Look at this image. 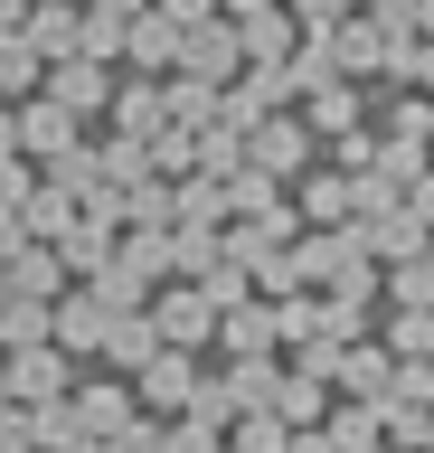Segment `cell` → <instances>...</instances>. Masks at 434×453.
Wrapping results in <instances>:
<instances>
[{
	"instance_id": "6da1fadb",
	"label": "cell",
	"mask_w": 434,
	"mask_h": 453,
	"mask_svg": "<svg viewBox=\"0 0 434 453\" xmlns=\"http://www.w3.org/2000/svg\"><path fill=\"white\" fill-rule=\"evenodd\" d=\"M179 76H208V85L246 76V48H236V19H227V10H208V19L179 28Z\"/></svg>"
},
{
	"instance_id": "7a4b0ae2",
	"label": "cell",
	"mask_w": 434,
	"mask_h": 453,
	"mask_svg": "<svg viewBox=\"0 0 434 453\" xmlns=\"http://www.w3.org/2000/svg\"><path fill=\"white\" fill-rule=\"evenodd\" d=\"M312 151H321L312 123H293V113H255V123H246V161L274 170V180H302V161H312Z\"/></svg>"
},
{
	"instance_id": "3957f363",
	"label": "cell",
	"mask_w": 434,
	"mask_h": 453,
	"mask_svg": "<svg viewBox=\"0 0 434 453\" xmlns=\"http://www.w3.org/2000/svg\"><path fill=\"white\" fill-rule=\"evenodd\" d=\"M151 331L171 340V349H208L217 340V303H208L199 283H161L151 293Z\"/></svg>"
},
{
	"instance_id": "277c9868",
	"label": "cell",
	"mask_w": 434,
	"mask_h": 453,
	"mask_svg": "<svg viewBox=\"0 0 434 453\" xmlns=\"http://www.w3.org/2000/svg\"><path fill=\"white\" fill-rule=\"evenodd\" d=\"M189 388H199V359H189V349H171V340L133 368V406H151V416H179V406H189Z\"/></svg>"
},
{
	"instance_id": "5b68a950",
	"label": "cell",
	"mask_w": 434,
	"mask_h": 453,
	"mask_svg": "<svg viewBox=\"0 0 434 453\" xmlns=\"http://www.w3.org/2000/svg\"><path fill=\"white\" fill-rule=\"evenodd\" d=\"M0 368H10V396H19V406H48V396L76 388V359H66L57 340H38V349H0Z\"/></svg>"
},
{
	"instance_id": "8992f818",
	"label": "cell",
	"mask_w": 434,
	"mask_h": 453,
	"mask_svg": "<svg viewBox=\"0 0 434 453\" xmlns=\"http://www.w3.org/2000/svg\"><path fill=\"white\" fill-rule=\"evenodd\" d=\"M38 85H48V95L76 113V123L114 104V76H104V57H86V48H76V57H48V76H38Z\"/></svg>"
},
{
	"instance_id": "52a82bcc",
	"label": "cell",
	"mask_w": 434,
	"mask_h": 453,
	"mask_svg": "<svg viewBox=\"0 0 434 453\" xmlns=\"http://www.w3.org/2000/svg\"><path fill=\"white\" fill-rule=\"evenodd\" d=\"M104 321H114V311L95 303V283H66L57 303H48V340H57L66 359H86V349H104Z\"/></svg>"
},
{
	"instance_id": "ba28073f",
	"label": "cell",
	"mask_w": 434,
	"mask_h": 453,
	"mask_svg": "<svg viewBox=\"0 0 434 453\" xmlns=\"http://www.w3.org/2000/svg\"><path fill=\"white\" fill-rule=\"evenodd\" d=\"M123 57H133L142 76H171L179 66V19L171 10H133V19H123Z\"/></svg>"
},
{
	"instance_id": "9c48e42d",
	"label": "cell",
	"mask_w": 434,
	"mask_h": 453,
	"mask_svg": "<svg viewBox=\"0 0 434 453\" xmlns=\"http://www.w3.org/2000/svg\"><path fill=\"white\" fill-rule=\"evenodd\" d=\"M66 416L104 444V434H114V425H133L142 406H133V388H123V378H86V388H66Z\"/></svg>"
},
{
	"instance_id": "30bf717a",
	"label": "cell",
	"mask_w": 434,
	"mask_h": 453,
	"mask_svg": "<svg viewBox=\"0 0 434 453\" xmlns=\"http://www.w3.org/2000/svg\"><path fill=\"white\" fill-rule=\"evenodd\" d=\"M0 274H10V293H29V303H57V293H66V265H57V246H48V236L10 246V255H0Z\"/></svg>"
},
{
	"instance_id": "8fae6325",
	"label": "cell",
	"mask_w": 434,
	"mask_h": 453,
	"mask_svg": "<svg viewBox=\"0 0 434 453\" xmlns=\"http://www.w3.org/2000/svg\"><path fill=\"white\" fill-rule=\"evenodd\" d=\"M76 142H86V133H76V113H66V104H57V95H38V104H29V113H19V151H29V161H38V170L57 161V151H76Z\"/></svg>"
},
{
	"instance_id": "7c38bea8",
	"label": "cell",
	"mask_w": 434,
	"mask_h": 453,
	"mask_svg": "<svg viewBox=\"0 0 434 453\" xmlns=\"http://www.w3.org/2000/svg\"><path fill=\"white\" fill-rule=\"evenodd\" d=\"M321 38H331V66H340V76H377V57H387V38H377V19H331L321 28Z\"/></svg>"
},
{
	"instance_id": "4fadbf2b",
	"label": "cell",
	"mask_w": 434,
	"mask_h": 453,
	"mask_svg": "<svg viewBox=\"0 0 434 453\" xmlns=\"http://www.w3.org/2000/svg\"><path fill=\"white\" fill-rule=\"evenodd\" d=\"M236 48H246V66H284V57H293V19L264 0V10H246V19H236Z\"/></svg>"
},
{
	"instance_id": "5bb4252c",
	"label": "cell",
	"mask_w": 434,
	"mask_h": 453,
	"mask_svg": "<svg viewBox=\"0 0 434 453\" xmlns=\"http://www.w3.org/2000/svg\"><path fill=\"white\" fill-rule=\"evenodd\" d=\"M217 340H227L236 359H255V349H284V331H274V303H227V311H217Z\"/></svg>"
},
{
	"instance_id": "9a60e30c",
	"label": "cell",
	"mask_w": 434,
	"mask_h": 453,
	"mask_svg": "<svg viewBox=\"0 0 434 453\" xmlns=\"http://www.w3.org/2000/svg\"><path fill=\"white\" fill-rule=\"evenodd\" d=\"M331 388H340V396H369V406H377V396L397 388V359H387V349H369V340H349V349H340V378H331Z\"/></svg>"
},
{
	"instance_id": "2e32d148",
	"label": "cell",
	"mask_w": 434,
	"mask_h": 453,
	"mask_svg": "<svg viewBox=\"0 0 434 453\" xmlns=\"http://www.w3.org/2000/svg\"><path fill=\"white\" fill-rule=\"evenodd\" d=\"M359 113H369V95H359L349 76H331V85H312V113H302V123H312V142H340Z\"/></svg>"
},
{
	"instance_id": "e0dca14e",
	"label": "cell",
	"mask_w": 434,
	"mask_h": 453,
	"mask_svg": "<svg viewBox=\"0 0 434 453\" xmlns=\"http://www.w3.org/2000/svg\"><path fill=\"white\" fill-rule=\"evenodd\" d=\"M151 349H161V331H151V303H142V311H114V321H104V359H114V378H133Z\"/></svg>"
},
{
	"instance_id": "ac0fdd59",
	"label": "cell",
	"mask_w": 434,
	"mask_h": 453,
	"mask_svg": "<svg viewBox=\"0 0 434 453\" xmlns=\"http://www.w3.org/2000/svg\"><path fill=\"white\" fill-rule=\"evenodd\" d=\"M264 406H274L284 425H321V416H331V388L302 378V368H274V396H264Z\"/></svg>"
},
{
	"instance_id": "d6986e66",
	"label": "cell",
	"mask_w": 434,
	"mask_h": 453,
	"mask_svg": "<svg viewBox=\"0 0 434 453\" xmlns=\"http://www.w3.org/2000/svg\"><path fill=\"white\" fill-rule=\"evenodd\" d=\"M104 113H114V133H133V142H151V133H161V123H171V104H161V85H114V104H104Z\"/></svg>"
},
{
	"instance_id": "ffe728a7",
	"label": "cell",
	"mask_w": 434,
	"mask_h": 453,
	"mask_svg": "<svg viewBox=\"0 0 434 453\" xmlns=\"http://www.w3.org/2000/svg\"><path fill=\"white\" fill-rule=\"evenodd\" d=\"M217 189H227V218H264V208H284V180H274V170H255V161H236Z\"/></svg>"
},
{
	"instance_id": "44dd1931",
	"label": "cell",
	"mask_w": 434,
	"mask_h": 453,
	"mask_svg": "<svg viewBox=\"0 0 434 453\" xmlns=\"http://www.w3.org/2000/svg\"><path fill=\"white\" fill-rule=\"evenodd\" d=\"M293 218H302V226H349V170H321V180H302Z\"/></svg>"
},
{
	"instance_id": "7402d4cb",
	"label": "cell",
	"mask_w": 434,
	"mask_h": 453,
	"mask_svg": "<svg viewBox=\"0 0 434 453\" xmlns=\"http://www.w3.org/2000/svg\"><path fill=\"white\" fill-rule=\"evenodd\" d=\"M38 76H48V57L29 48V28H0V104H10V95H29Z\"/></svg>"
},
{
	"instance_id": "603a6c76",
	"label": "cell",
	"mask_w": 434,
	"mask_h": 453,
	"mask_svg": "<svg viewBox=\"0 0 434 453\" xmlns=\"http://www.w3.org/2000/svg\"><path fill=\"white\" fill-rule=\"evenodd\" d=\"M104 255H114V226H95L86 208H76V226H66V236H57V265H66V274H95Z\"/></svg>"
},
{
	"instance_id": "cb8c5ba5",
	"label": "cell",
	"mask_w": 434,
	"mask_h": 453,
	"mask_svg": "<svg viewBox=\"0 0 434 453\" xmlns=\"http://www.w3.org/2000/svg\"><path fill=\"white\" fill-rule=\"evenodd\" d=\"M161 104H171V123H189V133H199V123H217V85H208V76H179V66H171Z\"/></svg>"
},
{
	"instance_id": "d4e9b609",
	"label": "cell",
	"mask_w": 434,
	"mask_h": 453,
	"mask_svg": "<svg viewBox=\"0 0 434 453\" xmlns=\"http://www.w3.org/2000/svg\"><path fill=\"white\" fill-rule=\"evenodd\" d=\"M387 359H434V303H397V321H387Z\"/></svg>"
},
{
	"instance_id": "484cf974",
	"label": "cell",
	"mask_w": 434,
	"mask_h": 453,
	"mask_svg": "<svg viewBox=\"0 0 434 453\" xmlns=\"http://www.w3.org/2000/svg\"><path fill=\"white\" fill-rule=\"evenodd\" d=\"M377 303H434V265L425 255H397V265L377 274Z\"/></svg>"
},
{
	"instance_id": "4316f807",
	"label": "cell",
	"mask_w": 434,
	"mask_h": 453,
	"mask_svg": "<svg viewBox=\"0 0 434 453\" xmlns=\"http://www.w3.org/2000/svg\"><path fill=\"white\" fill-rule=\"evenodd\" d=\"M38 340H48V303L10 293V303H0V349H38Z\"/></svg>"
},
{
	"instance_id": "83f0119b",
	"label": "cell",
	"mask_w": 434,
	"mask_h": 453,
	"mask_svg": "<svg viewBox=\"0 0 434 453\" xmlns=\"http://www.w3.org/2000/svg\"><path fill=\"white\" fill-rule=\"evenodd\" d=\"M95 180H114V189H133V180H151V142L114 133V142H104V161H95Z\"/></svg>"
},
{
	"instance_id": "f1b7e54d",
	"label": "cell",
	"mask_w": 434,
	"mask_h": 453,
	"mask_svg": "<svg viewBox=\"0 0 434 453\" xmlns=\"http://www.w3.org/2000/svg\"><path fill=\"white\" fill-rule=\"evenodd\" d=\"M151 170H161V180L199 170V133H189V123H161V133H151Z\"/></svg>"
},
{
	"instance_id": "f546056e",
	"label": "cell",
	"mask_w": 434,
	"mask_h": 453,
	"mask_svg": "<svg viewBox=\"0 0 434 453\" xmlns=\"http://www.w3.org/2000/svg\"><path fill=\"white\" fill-rule=\"evenodd\" d=\"M171 218H179V208H171V189H161V170L123 189V226H171Z\"/></svg>"
},
{
	"instance_id": "4dcf8cb0",
	"label": "cell",
	"mask_w": 434,
	"mask_h": 453,
	"mask_svg": "<svg viewBox=\"0 0 434 453\" xmlns=\"http://www.w3.org/2000/svg\"><path fill=\"white\" fill-rule=\"evenodd\" d=\"M227 396H236V416H246V406H264V396H274V349L236 359V368H227Z\"/></svg>"
},
{
	"instance_id": "1f68e13d",
	"label": "cell",
	"mask_w": 434,
	"mask_h": 453,
	"mask_svg": "<svg viewBox=\"0 0 434 453\" xmlns=\"http://www.w3.org/2000/svg\"><path fill=\"white\" fill-rule=\"evenodd\" d=\"M19 218H29V236H48V246H57L66 226H76V198H66V189H29V208H19Z\"/></svg>"
},
{
	"instance_id": "d6a6232c",
	"label": "cell",
	"mask_w": 434,
	"mask_h": 453,
	"mask_svg": "<svg viewBox=\"0 0 434 453\" xmlns=\"http://www.w3.org/2000/svg\"><path fill=\"white\" fill-rule=\"evenodd\" d=\"M217 255H227V246H217V226H171V265H179V274H208Z\"/></svg>"
},
{
	"instance_id": "836d02e7",
	"label": "cell",
	"mask_w": 434,
	"mask_h": 453,
	"mask_svg": "<svg viewBox=\"0 0 434 453\" xmlns=\"http://www.w3.org/2000/svg\"><path fill=\"white\" fill-rule=\"evenodd\" d=\"M369 161H377V170H387V180H397V189H406V180L425 170V133H387V142H377V151H369Z\"/></svg>"
},
{
	"instance_id": "e575fe53",
	"label": "cell",
	"mask_w": 434,
	"mask_h": 453,
	"mask_svg": "<svg viewBox=\"0 0 434 453\" xmlns=\"http://www.w3.org/2000/svg\"><path fill=\"white\" fill-rule=\"evenodd\" d=\"M217 444H227V434H217L208 416H179V425H161V453H217Z\"/></svg>"
},
{
	"instance_id": "d590c367",
	"label": "cell",
	"mask_w": 434,
	"mask_h": 453,
	"mask_svg": "<svg viewBox=\"0 0 434 453\" xmlns=\"http://www.w3.org/2000/svg\"><path fill=\"white\" fill-rule=\"evenodd\" d=\"M274 331H284V340H312V293H274Z\"/></svg>"
},
{
	"instance_id": "8d00e7d4",
	"label": "cell",
	"mask_w": 434,
	"mask_h": 453,
	"mask_svg": "<svg viewBox=\"0 0 434 453\" xmlns=\"http://www.w3.org/2000/svg\"><path fill=\"white\" fill-rule=\"evenodd\" d=\"M104 453H161V425H151V416L114 425V434H104Z\"/></svg>"
},
{
	"instance_id": "74e56055",
	"label": "cell",
	"mask_w": 434,
	"mask_h": 453,
	"mask_svg": "<svg viewBox=\"0 0 434 453\" xmlns=\"http://www.w3.org/2000/svg\"><path fill=\"white\" fill-rule=\"evenodd\" d=\"M86 57H123V19H104V10H86V38H76Z\"/></svg>"
},
{
	"instance_id": "f35d334b",
	"label": "cell",
	"mask_w": 434,
	"mask_h": 453,
	"mask_svg": "<svg viewBox=\"0 0 434 453\" xmlns=\"http://www.w3.org/2000/svg\"><path fill=\"white\" fill-rule=\"evenodd\" d=\"M406 208H415V218L434 226V170H415V180H406Z\"/></svg>"
},
{
	"instance_id": "ab89813d",
	"label": "cell",
	"mask_w": 434,
	"mask_h": 453,
	"mask_svg": "<svg viewBox=\"0 0 434 453\" xmlns=\"http://www.w3.org/2000/svg\"><path fill=\"white\" fill-rule=\"evenodd\" d=\"M284 453H340V444H331L321 425H293V434H284Z\"/></svg>"
},
{
	"instance_id": "60d3db41",
	"label": "cell",
	"mask_w": 434,
	"mask_h": 453,
	"mask_svg": "<svg viewBox=\"0 0 434 453\" xmlns=\"http://www.w3.org/2000/svg\"><path fill=\"white\" fill-rule=\"evenodd\" d=\"M151 10H171V19L189 28V19H208V10H217V0H151Z\"/></svg>"
},
{
	"instance_id": "b9f144b4",
	"label": "cell",
	"mask_w": 434,
	"mask_h": 453,
	"mask_svg": "<svg viewBox=\"0 0 434 453\" xmlns=\"http://www.w3.org/2000/svg\"><path fill=\"white\" fill-rule=\"evenodd\" d=\"M293 10H302V19H312V28H331V19H340V10H349V0H293Z\"/></svg>"
},
{
	"instance_id": "7bdbcfd3",
	"label": "cell",
	"mask_w": 434,
	"mask_h": 453,
	"mask_svg": "<svg viewBox=\"0 0 434 453\" xmlns=\"http://www.w3.org/2000/svg\"><path fill=\"white\" fill-rule=\"evenodd\" d=\"M0 161H19V113H0Z\"/></svg>"
},
{
	"instance_id": "ee69618b",
	"label": "cell",
	"mask_w": 434,
	"mask_h": 453,
	"mask_svg": "<svg viewBox=\"0 0 434 453\" xmlns=\"http://www.w3.org/2000/svg\"><path fill=\"white\" fill-rule=\"evenodd\" d=\"M95 10H104V19H133V10H151V0H95Z\"/></svg>"
},
{
	"instance_id": "f6af8a7d",
	"label": "cell",
	"mask_w": 434,
	"mask_h": 453,
	"mask_svg": "<svg viewBox=\"0 0 434 453\" xmlns=\"http://www.w3.org/2000/svg\"><path fill=\"white\" fill-rule=\"evenodd\" d=\"M415 28H425V38H434V0H415Z\"/></svg>"
},
{
	"instance_id": "bcb514c9",
	"label": "cell",
	"mask_w": 434,
	"mask_h": 453,
	"mask_svg": "<svg viewBox=\"0 0 434 453\" xmlns=\"http://www.w3.org/2000/svg\"><path fill=\"white\" fill-rule=\"evenodd\" d=\"M425 142H434V95H425Z\"/></svg>"
},
{
	"instance_id": "7dc6e473",
	"label": "cell",
	"mask_w": 434,
	"mask_h": 453,
	"mask_svg": "<svg viewBox=\"0 0 434 453\" xmlns=\"http://www.w3.org/2000/svg\"><path fill=\"white\" fill-rule=\"evenodd\" d=\"M0 406H10V368H0Z\"/></svg>"
},
{
	"instance_id": "c3c4849f",
	"label": "cell",
	"mask_w": 434,
	"mask_h": 453,
	"mask_svg": "<svg viewBox=\"0 0 434 453\" xmlns=\"http://www.w3.org/2000/svg\"><path fill=\"white\" fill-rule=\"evenodd\" d=\"M359 453H387V434H377V444H359Z\"/></svg>"
},
{
	"instance_id": "681fc988",
	"label": "cell",
	"mask_w": 434,
	"mask_h": 453,
	"mask_svg": "<svg viewBox=\"0 0 434 453\" xmlns=\"http://www.w3.org/2000/svg\"><path fill=\"white\" fill-rule=\"evenodd\" d=\"M425 265H434V236H425Z\"/></svg>"
},
{
	"instance_id": "f907efd6",
	"label": "cell",
	"mask_w": 434,
	"mask_h": 453,
	"mask_svg": "<svg viewBox=\"0 0 434 453\" xmlns=\"http://www.w3.org/2000/svg\"><path fill=\"white\" fill-rule=\"evenodd\" d=\"M217 453H236V444H217Z\"/></svg>"
},
{
	"instance_id": "816d5d0a",
	"label": "cell",
	"mask_w": 434,
	"mask_h": 453,
	"mask_svg": "<svg viewBox=\"0 0 434 453\" xmlns=\"http://www.w3.org/2000/svg\"><path fill=\"white\" fill-rule=\"evenodd\" d=\"M425 453H434V444H425Z\"/></svg>"
}]
</instances>
